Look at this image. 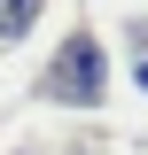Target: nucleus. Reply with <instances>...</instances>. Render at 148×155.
I'll return each mask as SVG.
<instances>
[{
	"instance_id": "nucleus-3",
	"label": "nucleus",
	"mask_w": 148,
	"mask_h": 155,
	"mask_svg": "<svg viewBox=\"0 0 148 155\" xmlns=\"http://www.w3.org/2000/svg\"><path fill=\"white\" fill-rule=\"evenodd\" d=\"M132 85H148V23H132Z\"/></svg>"
},
{
	"instance_id": "nucleus-1",
	"label": "nucleus",
	"mask_w": 148,
	"mask_h": 155,
	"mask_svg": "<svg viewBox=\"0 0 148 155\" xmlns=\"http://www.w3.org/2000/svg\"><path fill=\"white\" fill-rule=\"evenodd\" d=\"M39 93H47V101H78V109H93V101H101V47L78 31L70 47L55 54V70H47V85H39Z\"/></svg>"
},
{
	"instance_id": "nucleus-2",
	"label": "nucleus",
	"mask_w": 148,
	"mask_h": 155,
	"mask_svg": "<svg viewBox=\"0 0 148 155\" xmlns=\"http://www.w3.org/2000/svg\"><path fill=\"white\" fill-rule=\"evenodd\" d=\"M39 8H47V0H0V39H23L39 23Z\"/></svg>"
}]
</instances>
